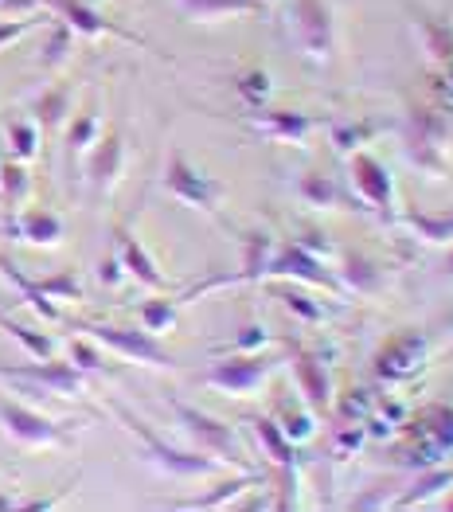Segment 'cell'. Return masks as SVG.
Listing matches in <instances>:
<instances>
[{
    "label": "cell",
    "instance_id": "6da1fadb",
    "mask_svg": "<svg viewBox=\"0 0 453 512\" xmlns=\"http://www.w3.org/2000/svg\"><path fill=\"white\" fill-rule=\"evenodd\" d=\"M110 411H114L118 423L141 442V454H145L161 473H168V477L192 481V477H211V473H219V466H223L219 458H211V454H204V450H180V446L165 442L145 419H137V415H133L129 407H122V403H110Z\"/></svg>",
    "mask_w": 453,
    "mask_h": 512
},
{
    "label": "cell",
    "instance_id": "7a4b0ae2",
    "mask_svg": "<svg viewBox=\"0 0 453 512\" xmlns=\"http://www.w3.org/2000/svg\"><path fill=\"white\" fill-rule=\"evenodd\" d=\"M172 415H176L180 430L196 442V450H204L211 458H219L223 466H235V470H247L250 466L247 446H243L239 430L231 427V423L207 415L200 407H188V403H180V399H172Z\"/></svg>",
    "mask_w": 453,
    "mask_h": 512
},
{
    "label": "cell",
    "instance_id": "3957f363",
    "mask_svg": "<svg viewBox=\"0 0 453 512\" xmlns=\"http://www.w3.org/2000/svg\"><path fill=\"white\" fill-rule=\"evenodd\" d=\"M86 337L110 352H118L129 364H145V368H176V356L165 344L145 329H125V325H106V321H83L79 325Z\"/></svg>",
    "mask_w": 453,
    "mask_h": 512
},
{
    "label": "cell",
    "instance_id": "277c9868",
    "mask_svg": "<svg viewBox=\"0 0 453 512\" xmlns=\"http://www.w3.org/2000/svg\"><path fill=\"white\" fill-rule=\"evenodd\" d=\"M161 184L172 200L196 208V212L219 215V204H223V184L215 176L200 172L180 149H168L165 157V172H161Z\"/></svg>",
    "mask_w": 453,
    "mask_h": 512
},
{
    "label": "cell",
    "instance_id": "5b68a950",
    "mask_svg": "<svg viewBox=\"0 0 453 512\" xmlns=\"http://www.w3.org/2000/svg\"><path fill=\"white\" fill-rule=\"evenodd\" d=\"M446 133H450V126H446V118L438 110L414 106L411 114H407V133H403L407 157L418 169L446 176Z\"/></svg>",
    "mask_w": 453,
    "mask_h": 512
},
{
    "label": "cell",
    "instance_id": "8992f818",
    "mask_svg": "<svg viewBox=\"0 0 453 512\" xmlns=\"http://www.w3.org/2000/svg\"><path fill=\"white\" fill-rule=\"evenodd\" d=\"M0 427L12 442L28 446V450H47V446H63L71 442V423H55L40 411L16 403V399H0Z\"/></svg>",
    "mask_w": 453,
    "mask_h": 512
},
{
    "label": "cell",
    "instance_id": "52a82bcc",
    "mask_svg": "<svg viewBox=\"0 0 453 512\" xmlns=\"http://www.w3.org/2000/svg\"><path fill=\"white\" fill-rule=\"evenodd\" d=\"M274 356L262 352H235L231 360H219L204 372V387L223 391V395H254L258 387L270 380L274 372Z\"/></svg>",
    "mask_w": 453,
    "mask_h": 512
},
{
    "label": "cell",
    "instance_id": "ba28073f",
    "mask_svg": "<svg viewBox=\"0 0 453 512\" xmlns=\"http://www.w3.org/2000/svg\"><path fill=\"white\" fill-rule=\"evenodd\" d=\"M289 28H293L305 55H313V59L332 55L336 32H332V12L325 0H293L289 4Z\"/></svg>",
    "mask_w": 453,
    "mask_h": 512
},
{
    "label": "cell",
    "instance_id": "9c48e42d",
    "mask_svg": "<svg viewBox=\"0 0 453 512\" xmlns=\"http://www.w3.org/2000/svg\"><path fill=\"white\" fill-rule=\"evenodd\" d=\"M286 348H289V368H293V380H297V391H301L305 407H309L313 415H325L332 407L329 364H325L313 348H305V344H297V341H286Z\"/></svg>",
    "mask_w": 453,
    "mask_h": 512
},
{
    "label": "cell",
    "instance_id": "30bf717a",
    "mask_svg": "<svg viewBox=\"0 0 453 512\" xmlns=\"http://www.w3.org/2000/svg\"><path fill=\"white\" fill-rule=\"evenodd\" d=\"M40 8H47L55 20H63V24H67L75 36H86V40H98V36H118V40H125V43L149 47L141 36H133V32L118 28V24H110V20L98 12V4H90V0H40Z\"/></svg>",
    "mask_w": 453,
    "mask_h": 512
},
{
    "label": "cell",
    "instance_id": "8fae6325",
    "mask_svg": "<svg viewBox=\"0 0 453 512\" xmlns=\"http://www.w3.org/2000/svg\"><path fill=\"white\" fill-rule=\"evenodd\" d=\"M125 169V133L118 126H110L106 133H98V141L86 149V180L98 196H110L122 180Z\"/></svg>",
    "mask_w": 453,
    "mask_h": 512
},
{
    "label": "cell",
    "instance_id": "7c38bea8",
    "mask_svg": "<svg viewBox=\"0 0 453 512\" xmlns=\"http://www.w3.org/2000/svg\"><path fill=\"white\" fill-rule=\"evenodd\" d=\"M266 278H293V282H305V286H325V290H340V282L325 270V258H317L313 251H305L297 239L286 243V247H274V258H270V270Z\"/></svg>",
    "mask_w": 453,
    "mask_h": 512
},
{
    "label": "cell",
    "instance_id": "4fadbf2b",
    "mask_svg": "<svg viewBox=\"0 0 453 512\" xmlns=\"http://www.w3.org/2000/svg\"><path fill=\"white\" fill-rule=\"evenodd\" d=\"M348 169H352V188H356L360 204L379 208V212H387V208L395 204L391 172H387V165H383L379 157H371L368 149H356V153H352V161H348Z\"/></svg>",
    "mask_w": 453,
    "mask_h": 512
},
{
    "label": "cell",
    "instance_id": "5bb4252c",
    "mask_svg": "<svg viewBox=\"0 0 453 512\" xmlns=\"http://www.w3.org/2000/svg\"><path fill=\"white\" fill-rule=\"evenodd\" d=\"M114 255L122 262V270L133 278V282H141L145 290H157V294H168V278L161 274V266H157V258L149 255L145 247H141V239L129 231V227H114Z\"/></svg>",
    "mask_w": 453,
    "mask_h": 512
},
{
    "label": "cell",
    "instance_id": "9a60e30c",
    "mask_svg": "<svg viewBox=\"0 0 453 512\" xmlns=\"http://www.w3.org/2000/svg\"><path fill=\"white\" fill-rule=\"evenodd\" d=\"M426 360V337L422 333H395L391 341L379 348L375 356V372L383 380H407L422 368Z\"/></svg>",
    "mask_w": 453,
    "mask_h": 512
},
{
    "label": "cell",
    "instance_id": "2e32d148",
    "mask_svg": "<svg viewBox=\"0 0 453 512\" xmlns=\"http://www.w3.org/2000/svg\"><path fill=\"white\" fill-rule=\"evenodd\" d=\"M274 239L266 235V231H250L243 235V270L239 274H231V278H215V282H207L200 290H192V294H204V290H215V286H239V282H262L266 278V270H270V258H274ZM184 301V298H180Z\"/></svg>",
    "mask_w": 453,
    "mask_h": 512
},
{
    "label": "cell",
    "instance_id": "e0dca14e",
    "mask_svg": "<svg viewBox=\"0 0 453 512\" xmlns=\"http://www.w3.org/2000/svg\"><path fill=\"white\" fill-rule=\"evenodd\" d=\"M313 118L301 110H250V129H258L270 141H286V145H301L313 133Z\"/></svg>",
    "mask_w": 453,
    "mask_h": 512
},
{
    "label": "cell",
    "instance_id": "ac0fdd59",
    "mask_svg": "<svg viewBox=\"0 0 453 512\" xmlns=\"http://www.w3.org/2000/svg\"><path fill=\"white\" fill-rule=\"evenodd\" d=\"M12 215H16V219L8 223V231H12L16 239L32 243V247H59L63 235H67L63 219L55 212H47V208H20V212H12Z\"/></svg>",
    "mask_w": 453,
    "mask_h": 512
},
{
    "label": "cell",
    "instance_id": "d6986e66",
    "mask_svg": "<svg viewBox=\"0 0 453 512\" xmlns=\"http://www.w3.org/2000/svg\"><path fill=\"white\" fill-rule=\"evenodd\" d=\"M176 8L196 20V24H219V20H235V16H262L266 4L262 0H176Z\"/></svg>",
    "mask_w": 453,
    "mask_h": 512
},
{
    "label": "cell",
    "instance_id": "ffe728a7",
    "mask_svg": "<svg viewBox=\"0 0 453 512\" xmlns=\"http://www.w3.org/2000/svg\"><path fill=\"white\" fill-rule=\"evenodd\" d=\"M297 200L309 208H356V200L325 172H301L297 176Z\"/></svg>",
    "mask_w": 453,
    "mask_h": 512
},
{
    "label": "cell",
    "instance_id": "44dd1931",
    "mask_svg": "<svg viewBox=\"0 0 453 512\" xmlns=\"http://www.w3.org/2000/svg\"><path fill=\"white\" fill-rule=\"evenodd\" d=\"M250 485H262V473L254 470H239L235 477H227V481H219L211 493H200V497H188V501H172V509H223V505H231L239 493H247Z\"/></svg>",
    "mask_w": 453,
    "mask_h": 512
},
{
    "label": "cell",
    "instance_id": "7402d4cb",
    "mask_svg": "<svg viewBox=\"0 0 453 512\" xmlns=\"http://www.w3.org/2000/svg\"><path fill=\"white\" fill-rule=\"evenodd\" d=\"M247 423L254 430V438H258V446H262V454L278 470H293V442L286 438V430L278 427V419L274 415H250Z\"/></svg>",
    "mask_w": 453,
    "mask_h": 512
},
{
    "label": "cell",
    "instance_id": "603a6c76",
    "mask_svg": "<svg viewBox=\"0 0 453 512\" xmlns=\"http://www.w3.org/2000/svg\"><path fill=\"white\" fill-rule=\"evenodd\" d=\"M340 282L348 290H356V294H375L383 286V270H379L375 258L360 255V251H344V258H340Z\"/></svg>",
    "mask_w": 453,
    "mask_h": 512
},
{
    "label": "cell",
    "instance_id": "cb8c5ba5",
    "mask_svg": "<svg viewBox=\"0 0 453 512\" xmlns=\"http://www.w3.org/2000/svg\"><path fill=\"white\" fill-rule=\"evenodd\" d=\"M71 98H75V86H71V83L47 86L40 98H36V106H32L36 126H43V129L63 126V122H67V114H71Z\"/></svg>",
    "mask_w": 453,
    "mask_h": 512
},
{
    "label": "cell",
    "instance_id": "d4e9b609",
    "mask_svg": "<svg viewBox=\"0 0 453 512\" xmlns=\"http://www.w3.org/2000/svg\"><path fill=\"white\" fill-rule=\"evenodd\" d=\"M414 28H418V40H422V51L430 55V63L450 67L453 63V28L450 24H442V20H434V16H418Z\"/></svg>",
    "mask_w": 453,
    "mask_h": 512
},
{
    "label": "cell",
    "instance_id": "484cf974",
    "mask_svg": "<svg viewBox=\"0 0 453 512\" xmlns=\"http://www.w3.org/2000/svg\"><path fill=\"white\" fill-rule=\"evenodd\" d=\"M0 274H4V278H8V282L20 290V294H24V301H28V305L40 313L43 321H63V309H59L51 298H43L40 290H36V282H32V278H28V274H24V270H20V266H16L8 255H0Z\"/></svg>",
    "mask_w": 453,
    "mask_h": 512
},
{
    "label": "cell",
    "instance_id": "4316f807",
    "mask_svg": "<svg viewBox=\"0 0 453 512\" xmlns=\"http://www.w3.org/2000/svg\"><path fill=\"white\" fill-rule=\"evenodd\" d=\"M28 192H32V172L24 169V161H0V200H4V208L8 212H20L24 208V200H28Z\"/></svg>",
    "mask_w": 453,
    "mask_h": 512
},
{
    "label": "cell",
    "instance_id": "83f0119b",
    "mask_svg": "<svg viewBox=\"0 0 453 512\" xmlns=\"http://www.w3.org/2000/svg\"><path fill=\"white\" fill-rule=\"evenodd\" d=\"M137 321H141V329H145V333L161 337V333H168V329L180 321V298H165V294H157V298L141 301V305H137Z\"/></svg>",
    "mask_w": 453,
    "mask_h": 512
},
{
    "label": "cell",
    "instance_id": "f1b7e54d",
    "mask_svg": "<svg viewBox=\"0 0 453 512\" xmlns=\"http://www.w3.org/2000/svg\"><path fill=\"white\" fill-rule=\"evenodd\" d=\"M450 485H453V470H430V473H422V477H414L407 493H399V497L391 501V509H411V505H422V501L438 497V493H442V489H450Z\"/></svg>",
    "mask_w": 453,
    "mask_h": 512
},
{
    "label": "cell",
    "instance_id": "f546056e",
    "mask_svg": "<svg viewBox=\"0 0 453 512\" xmlns=\"http://www.w3.org/2000/svg\"><path fill=\"white\" fill-rule=\"evenodd\" d=\"M71 51H75V32H71L63 20H55V24L47 28V40H43L40 67L43 71H63L67 59H71Z\"/></svg>",
    "mask_w": 453,
    "mask_h": 512
},
{
    "label": "cell",
    "instance_id": "4dcf8cb0",
    "mask_svg": "<svg viewBox=\"0 0 453 512\" xmlns=\"http://www.w3.org/2000/svg\"><path fill=\"white\" fill-rule=\"evenodd\" d=\"M403 227L414 231L418 239H426V243H450L453 247V215H426V212H403Z\"/></svg>",
    "mask_w": 453,
    "mask_h": 512
},
{
    "label": "cell",
    "instance_id": "1f68e13d",
    "mask_svg": "<svg viewBox=\"0 0 453 512\" xmlns=\"http://www.w3.org/2000/svg\"><path fill=\"white\" fill-rule=\"evenodd\" d=\"M274 419H278V427L286 430V438L293 442V446L309 442V438H313V430H317L313 411H309V407H297V403H289V399H282V403H278Z\"/></svg>",
    "mask_w": 453,
    "mask_h": 512
},
{
    "label": "cell",
    "instance_id": "d6a6232c",
    "mask_svg": "<svg viewBox=\"0 0 453 512\" xmlns=\"http://www.w3.org/2000/svg\"><path fill=\"white\" fill-rule=\"evenodd\" d=\"M0 329L12 337V341L20 344L32 360H51L55 356V341L51 337H43V333H36V329H28V325H20V321H12L8 313H0Z\"/></svg>",
    "mask_w": 453,
    "mask_h": 512
},
{
    "label": "cell",
    "instance_id": "836d02e7",
    "mask_svg": "<svg viewBox=\"0 0 453 512\" xmlns=\"http://www.w3.org/2000/svg\"><path fill=\"white\" fill-rule=\"evenodd\" d=\"M98 133H102V118H98L94 106L83 110V114H75L71 126H67V153H71V157H83L86 149L98 141Z\"/></svg>",
    "mask_w": 453,
    "mask_h": 512
},
{
    "label": "cell",
    "instance_id": "e575fe53",
    "mask_svg": "<svg viewBox=\"0 0 453 512\" xmlns=\"http://www.w3.org/2000/svg\"><path fill=\"white\" fill-rule=\"evenodd\" d=\"M8 145H12V157L16 161H36V153H40V126H36V118H16V122H8Z\"/></svg>",
    "mask_w": 453,
    "mask_h": 512
},
{
    "label": "cell",
    "instance_id": "d590c367",
    "mask_svg": "<svg viewBox=\"0 0 453 512\" xmlns=\"http://www.w3.org/2000/svg\"><path fill=\"white\" fill-rule=\"evenodd\" d=\"M36 282V290H40L43 298L51 301H83V282H79V274L75 270H59V274H47V278H32Z\"/></svg>",
    "mask_w": 453,
    "mask_h": 512
},
{
    "label": "cell",
    "instance_id": "8d00e7d4",
    "mask_svg": "<svg viewBox=\"0 0 453 512\" xmlns=\"http://www.w3.org/2000/svg\"><path fill=\"white\" fill-rule=\"evenodd\" d=\"M235 90H239V98L247 102L250 110H262L270 102V94H274V83H270V75L262 67H250L235 79Z\"/></svg>",
    "mask_w": 453,
    "mask_h": 512
},
{
    "label": "cell",
    "instance_id": "74e56055",
    "mask_svg": "<svg viewBox=\"0 0 453 512\" xmlns=\"http://www.w3.org/2000/svg\"><path fill=\"white\" fill-rule=\"evenodd\" d=\"M274 294L282 298L293 317H301V321H309V325H317V321H325V309L317 305V301L309 298L305 290H297V286H274Z\"/></svg>",
    "mask_w": 453,
    "mask_h": 512
},
{
    "label": "cell",
    "instance_id": "f35d334b",
    "mask_svg": "<svg viewBox=\"0 0 453 512\" xmlns=\"http://www.w3.org/2000/svg\"><path fill=\"white\" fill-rule=\"evenodd\" d=\"M71 364L79 368V372H102L106 368V360H102V344H94L90 337H79V341H71Z\"/></svg>",
    "mask_w": 453,
    "mask_h": 512
},
{
    "label": "cell",
    "instance_id": "ab89813d",
    "mask_svg": "<svg viewBox=\"0 0 453 512\" xmlns=\"http://www.w3.org/2000/svg\"><path fill=\"white\" fill-rule=\"evenodd\" d=\"M375 129L371 126H356V122H336L332 126V145L340 149V153H356L364 141H368Z\"/></svg>",
    "mask_w": 453,
    "mask_h": 512
},
{
    "label": "cell",
    "instance_id": "60d3db41",
    "mask_svg": "<svg viewBox=\"0 0 453 512\" xmlns=\"http://www.w3.org/2000/svg\"><path fill=\"white\" fill-rule=\"evenodd\" d=\"M266 344H270V333H266L258 321H250V325L239 329V337L231 341V352H262Z\"/></svg>",
    "mask_w": 453,
    "mask_h": 512
},
{
    "label": "cell",
    "instance_id": "b9f144b4",
    "mask_svg": "<svg viewBox=\"0 0 453 512\" xmlns=\"http://www.w3.org/2000/svg\"><path fill=\"white\" fill-rule=\"evenodd\" d=\"M36 24H43V20H32V16H12V20H0V51L24 40V36H28Z\"/></svg>",
    "mask_w": 453,
    "mask_h": 512
},
{
    "label": "cell",
    "instance_id": "7bdbcfd3",
    "mask_svg": "<svg viewBox=\"0 0 453 512\" xmlns=\"http://www.w3.org/2000/svg\"><path fill=\"white\" fill-rule=\"evenodd\" d=\"M122 278H125V270H122V262H118V255H106L102 262H98V282H102V286L114 290Z\"/></svg>",
    "mask_w": 453,
    "mask_h": 512
},
{
    "label": "cell",
    "instance_id": "ee69618b",
    "mask_svg": "<svg viewBox=\"0 0 453 512\" xmlns=\"http://www.w3.org/2000/svg\"><path fill=\"white\" fill-rule=\"evenodd\" d=\"M360 442H364V427H352V423H348V427L336 430V454H340V458L352 454Z\"/></svg>",
    "mask_w": 453,
    "mask_h": 512
},
{
    "label": "cell",
    "instance_id": "f6af8a7d",
    "mask_svg": "<svg viewBox=\"0 0 453 512\" xmlns=\"http://www.w3.org/2000/svg\"><path fill=\"white\" fill-rule=\"evenodd\" d=\"M36 8H40V0H0L4 16H32Z\"/></svg>",
    "mask_w": 453,
    "mask_h": 512
},
{
    "label": "cell",
    "instance_id": "bcb514c9",
    "mask_svg": "<svg viewBox=\"0 0 453 512\" xmlns=\"http://www.w3.org/2000/svg\"><path fill=\"white\" fill-rule=\"evenodd\" d=\"M442 90L450 94V102H453V63H450V67H446V83H442Z\"/></svg>",
    "mask_w": 453,
    "mask_h": 512
},
{
    "label": "cell",
    "instance_id": "7dc6e473",
    "mask_svg": "<svg viewBox=\"0 0 453 512\" xmlns=\"http://www.w3.org/2000/svg\"><path fill=\"white\" fill-rule=\"evenodd\" d=\"M0 509H20V501H12V497H4V493H0Z\"/></svg>",
    "mask_w": 453,
    "mask_h": 512
},
{
    "label": "cell",
    "instance_id": "c3c4849f",
    "mask_svg": "<svg viewBox=\"0 0 453 512\" xmlns=\"http://www.w3.org/2000/svg\"><path fill=\"white\" fill-rule=\"evenodd\" d=\"M446 274L453 278V251H450V258H446Z\"/></svg>",
    "mask_w": 453,
    "mask_h": 512
},
{
    "label": "cell",
    "instance_id": "681fc988",
    "mask_svg": "<svg viewBox=\"0 0 453 512\" xmlns=\"http://www.w3.org/2000/svg\"><path fill=\"white\" fill-rule=\"evenodd\" d=\"M446 509H453V497H450V501H446Z\"/></svg>",
    "mask_w": 453,
    "mask_h": 512
},
{
    "label": "cell",
    "instance_id": "f907efd6",
    "mask_svg": "<svg viewBox=\"0 0 453 512\" xmlns=\"http://www.w3.org/2000/svg\"><path fill=\"white\" fill-rule=\"evenodd\" d=\"M90 4H98V0H90Z\"/></svg>",
    "mask_w": 453,
    "mask_h": 512
},
{
    "label": "cell",
    "instance_id": "816d5d0a",
    "mask_svg": "<svg viewBox=\"0 0 453 512\" xmlns=\"http://www.w3.org/2000/svg\"><path fill=\"white\" fill-rule=\"evenodd\" d=\"M262 4H270V0H262Z\"/></svg>",
    "mask_w": 453,
    "mask_h": 512
}]
</instances>
